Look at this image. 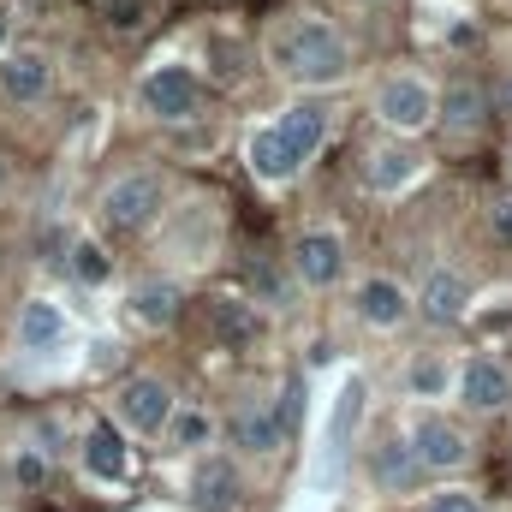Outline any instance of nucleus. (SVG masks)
<instances>
[{
    "label": "nucleus",
    "instance_id": "f257e3e1",
    "mask_svg": "<svg viewBox=\"0 0 512 512\" xmlns=\"http://www.w3.org/2000/svg\"><path fill=\"white\" fill-rule=\"evenodd\" d=\"M274 72L292 78L298 90H328V84H346L352 78V42L340 24L316 18V12H298L274 30Z\"/></svg>",
    "mask_w": 512,
    "mask_h": 512
},
{
    "label": "nucleus",
    "instance_id": "f03ea898",
    "mask_svg": "<svg viewBox=\"0 0 512 512\" xmlns=\"http://www.w3.org/2000/svg\"><path fill=\"white\" fill-rule=\"evenodd\" d=\"M364 405H370V382L364 376H346L340 393L328 399V417H322V447H316V483H340L352 447H358V429H364Z\"/></svg>",
    "mask_w": 512,
    "mask_h": 512
},
{
    "label": "nucleus",
    "instance_id": "7ed1b4c3",
    "mask_svg": "<svg viewBox=\"0 0 512 512\" xmlns=\"http://www.w3.org/2000/svg\"><path fill=\"white\" fill-rule=\"evenodd\" d=\"M435 102H441V90L429 78H417V72H387L376 84V120L387 131H399V137L435 126Z\"/></svg>",
    "mask_w": 512,
    "mask_h": 512
},
{
    "label": "nucleus",
    "instance_id": "20e7f679",
    "mask_svg": "<svg viewBox=\"0 0 512 512\" xmlns=\"http://www.w3.org/2000/svg\"><path fill=\"white\" fill-rule=\"evenodd\" d=\"M167 209V185L161 173H120L108 191H102V221L114 233H149Z\"/></svg>",
    "mask_w": 512,
    "mask_h": 512
},
{
    "label": "nucleus",
    "instance_id": "39448f33",
    "mask_svg": "<svg viewBox=\"0 0 512 512\" xmlns=\"http://www.w3.org/2000/svg\"><path fill=\"white\" fill-rule=\"evenodd\" d=\"M137 102H143L149 120H161V126H185V120H197V108H203V84H197L191 66L167 60V66H155V72L137 84Z\"/></svg>",
    "mask_w": 512,
    "mask_h": 512
},
{
    "label": "nucleus",
    "instance_id": "423d86ee",
    "mask_svg": "<svg viewBox=\"0 0 512 512\" xmlns=\"http://www.w3.org/2000/svg\"><path fill=\"white\" fill-rule=\"evenodd\" d=\"M405 441H411V453H417L423 471L453 477V471L471 465V435H465V423H453V417H441V411H417Z\"/></svg>",
    "mask_w": 512,
    "mask_h": 512
},
{
    "label": "nucleus",
    "instance_id": "0eeeda50",
    "mask_svg": "<svg viewBox=\"0 0 512 512\" xmlns=\"http://www.w3.org/2000/svg\"><path fill=\"white\" fill-rule=\"evenodd\" d=\"M471 298H477L471 274H459L453 262H435V268L423 274V286H417L411 310H423V322H435V328H453V322H465V316H471Z\"/></svg>",
    "mask_w": 512,
    "mask_h": 512
},
{
    "label": "nucleus",
    "instance_id": "6e6552de",
    "mask_svg": "<svg viewBox=\"0 0 512 512\" xmlns=\"http://www.w3.org/2000/svg\"><path fill=\"white\" fill-rule=\"evenodd\" d=\"M292 274L310 286V292H328L346 280V239L334 227H310L292 239Z\"/></svg>",
    "mask_w": 512,
    "mask_h": 512
},
{
    "label": "nucleus",
    "instance_id": "1a4fd4ad",
    "mask_svg": "<svg viewBox=\"0 0 512 512\" xmlns=\"http://www.w3.org/2000/svg\"><path fill=\"white\" fill-rule=\"evenodd\" d=\"M185 489H191V507L197 512H239L245 507V471L227 453H203L191 465V483Z\"/></svg>",
    "mask_w": 512,
    "mask_h": 512
},
{
    "label": "nucleus",
    "instance_id": "9d476101",
    "mask_svg": "<svg viewBox=\"0 0 512 512\" xmlns=\"http://www.w3.org/2000/svg\"><path fill=\"white\" fill-rule=\"evenodd\" d=\"M453 393H459L465 411L495 417V411L512 405V370L501 364V358H465V364L453 370Z\"/></svg>",
    "mask_w": 512,
    "mask_h": 512
},
{
    "label": "nucleus",
    "instance_id": "9b49d317",
    "mask_svg": "<svg viewBox=\"0 0 512 512\" xmlns=\"http://www.w3.org/2000/svg\"><path fill=\"white\" fill-rule=\"evenodd\" d=\"M173 387L161 382V376H126L120 393H114V411H120V423L137 429V435H161L167 429V417H173Z\"/></svg>",
    "mask_w": 512,
    "mask_h": 512
},
{
    "label": "nucleus",
    "instance_id": "f8f14e48",
    "mask_svg": "<svg viewBox=\"0 0 512 512\" xmlns=\"http://www.w3.org/2000/svg\"><path fill=\"white\" fill-rule=\"evenodd\" d=\"M489 114H495V96H489L483 84H471V78L447 84V90H441V102H435V126L447 131L453 143H471V137H483Z\"/></svg>",
    "mask_w": 512,
    "mask_h": 512
},
{
    "label": "nucleus",
    "instance_id": "ddd939ff",
    "mask_svg": "<svg viewBox=\"0 0 512 512\" xmlns=\"http://www.w3.org/2000/svg\"><path fill=\"white\" fill-rule=\"evenodd\" d=\"M352 310H358V322L376 328V334H393V328H405V322L417 316V310H411V292H405L393 274H370V280H358Z\"/></svg>",
    "mask_w": 512,
    "mask_h": 512
},
{
    "label": "nucleus",
    "instance_id": "4468645a",
    "mask_svg": "<svg viewBox=\"0 0 512 512\" xmlns=\"http://www.w3.org/2000/svg\"><path fill=\"white\" fill-rule=\"evenodd\" d=\"M286 435H292V423H286L280 399H245V405L233 411V447H239V453H251V459L280 453V441H286Z\"/></svg>",
    "mask_w": 512,
    "mask_h": 512
},
{
    "label": "nucleus",
    "instance_id": "2eb2a0df",
    "mask_svg": "<svg viewBox=\"0 0 512 512\" xmlns=\"http://www.w3.org/2000/svg\"><path fill=\"white\" fill-rule=\"evenodd\" d=\"M364 471H370V483H376V495H411L417 483H423V465H417V453H411V441H376L370 453H364Z\"/></svg>",
    "mask_w": 512,
    "mask_h": 512
},
{
    "label": "nucleus",
    "instance_id": "dca6fc26",
    "mask_svg": "<svg viewBox=\"0 0 512 512\" xmlns=\"http://www.w3.org/2000/svg\"><path fill=\"white\" fill-rule=\"evenodd\" d=\"M209 322H215V340H221V346H233V352H256V346H262V334H268L262 310H256L251 298H233V292L209 304Z\"/></svg>",
    "mask_w": 512,
    "mask_h": 512
},
{
    "label": "nucleus",
    "instance_id": "f3484780",
    "mask_svg": "<svg viewBox=\"0 0 512 512\" xmlns=\"http://www.w3.org/2000/svg\"><path fill=\"white\" fill-rule=\"evenodd\" d=\"M274 131H280V143H286V149H292V155H298V161L310 167V161H316V149L328 143V108L304 96V102L280 108V120H274Z\"/></svg>",
    "mask_w": 512,
    "mask_h": 512
},
{
    "label": "nucleus",
    "instance_id": "a211bd4d",
    "mask_svg": "<svg viewBox=\"0 0 512 512\" xmlns=\"http://www.w3.org/2000/svg\"><path fill=\"white\" fill-rule=\"evenodd\" d=\"M417 179H423V155H411V149H399V143H382V149L364 155V185H370L376 197H399V191H411Z\"/></svg>",
    "mask_w": 512,
    "mask_h": 512
},
{
    "label": "nucleus",
    "instance_id": "6ab92c4d",
    "mask_svg": "<svg viewBox=\"0 0 512 512\" xmlns=\"http://www.w3.org/2000/svg\"><path fill=\"white\" fill-rule=\"evenodd\" d=\"M48 84H54V66H48V54H36V48H18V54H6L0 60V96L6 102H42L48 96Z\"/></svg>",
    "mask_w": 512,
    "mask_h": 512
},
{
    "label": "nucleus",
    "instance_id": "aec40b11",
    "mask_svg": "<svg viewBox=\"0 0 512 512\" xmlns=\"http://www.w3.org/2000/svg\"><path fill=\"white\" fill-rule=\"evenodd\" d=\"M245 161H251V173L262 179V185H292L298 173H304V161L280 143V131L274 126H256L251 143H245Z\"/></svg>",
    "mask_w": 512,
    "mask_h": 512
},
{
    "label": "nucleus",
    "instance_id": "412c9836",
    "mask_svg": "<svg viewBox=\"0 0 512 512\" xmlns=\"http://www.w3.org/2000/svg\"><path fill=\"white\" fill-rule=\"evenodd\" d=\"M179 304H185V286L179 280H137L131 286V316L143 328H173L179 322Z\"/></svg>",
    "mask_w": 512,
    "mask_h": 512
},
{
    "label": "nucleus",
    "instance_id": "4be33fe9",
    "mask_svg": "<svg viewBox=\"0 0 512 512\" xmlns=\"http://www.w3.org/2000/svg\"><path fill=\"white\" fill-rule=\"evenodd\" d=\"M60 340H66V316H60V304L30 298V304L18 310V346H24V352H54Z\"/></svg>",
    "mask_w": 512,
    "mask_h": 512
},
{
    "label": "nucleus",
    "instance_id": "5701e85b",
    "mask_svg": "<svg viewBox=\"0 0 512 512\" xmlns=\"http://www.w3.org/2000/svg\"><path fill=\"white\" fill-rule=\"evenodd\" d=\"M84 471L102 477V483L126 477V435L114 423H90V435H84Z\"/></svg>",
    "mask_w": 512,
    "mask_h": 512
},
{
    "label": "nucleus",
    "instance_id": "b1692460",
    "mask_svg": "<svg viewBox=\"0 0 512 512\" xmlns=\"http://www.w3.org/2000/svg\"><path fill=\"white\" fill-rule=\"evenodd\" d=\"M405 393H411V399H447V393H453V364H447L441 352H417V358L405 364Z\"/></svg>",
    "mask_w": 512,
    "mask_h": 512
},
{
    "label": "nucleus",
    "instance_id": "393cba45",
    "mask_svg": "<svg viewBox=\"0 0 512 512\" xmlns=\"http://www.w3.org/2000/svg\"><path fill=\"white\" fill-rule=\"evenodd\" d=\"M167 435H173V447H191V453H203L209 441H215V417L209 411H197V405H173V417H167Z\"/></svg>",
    "mask_w": 512,
    "mask_h": 512
},
{
    "label": "nucleus",
    "instance_id": "a878e982",
    "mask_svg": "<svg viewBox=\"0 0 512 512\" xmlns=\"http://www.w3.org/2000/svg\"><path fill=\"white\" fill-rule=\"evenodd\" d=\"M66 262H72V274H78L84 286H102V280L114 274V262H108V251H102L96 239H78V245H72V256H66Z\"/></svg>",
    "mask_w": 512,
    "mask_h": 512
},
{
    "label": "nucleus",
    "instance_id": "bb28decb",
    "mask_svg": "<svg viewBox=\"0 0 512 512\" xmlns=\"http://www.w3.org/2000/svg\"><path fill=\"white\" fill-rule=\"evenodd\" d=\"M423 512H489L471 489H435L429 501H423Z\"/></svg>",
    "mask_w": 512,
    "mask_h": 512
},
{
    "label": "nucleus",
    "instance_id": "cd10ccee",
    "mask_svg": "<svg viewBox=\"0 0 512 512\" xmlns=\"http://www.w3.org/2000/svg\"><path fill=\"white\" fill-rule=\"evenodd\" d=\"M42 477H48V453H18V483L36 489Z\"/></svg>",
    "mask_w": 512,
    "mask_h": 512
},
{
    "label": "nucleus",
    "instance_id": "c85d7f7f",
    "mask_svg": "<svg viewBox=\"0 0 512 512\" xmlns=\"http://www.w3.org/2000/svg\"><path fill=\"white\" fill-rule=\"evenodd\" d=\"M495 233H501V245H512V197L495 203Z\"/></svg>",
    "mask_w": 512,
    "mask_h": 512
},
{
    "label": "nucleus",
    "instance_id": "c756f323",
    "mask_svg": "<svg viewBox=\"0 0 512 512\" xmlns=\"http://www.w3.org/2000/svg\"><path fill=\"white\" fill-rule=\"evenodd\" d=\"M495 114H507V120H512V72H507V84L495 90Z\"/></svg>",
    "mask_w": 512,
    "mask_h": 512
},
{
    "label": "nucleus",
    "instance_id": "7c9ffc66",
    "mask_svg": "<svg viewBox=\"0 0 512 512\" xmlns=\"http://www.w3.org/2000/svg\"><path fill=\"white\" fill-rule=\"evenodd\" d=\"M0 42H6V18H0Z\"/></svg>",
    "mask_w": 512,
    "mask_h": 512
},
{
    "label": "nucleus",
    "instance_id": "2f4dec72",
    "mask_svg": "<svg viewBox=\"0 0 512 512\" xmlns=\"http://www.w3.org/2000/svg\"><path fill=\"white\" fill-rule=\"evenodd\" d=\"M0 185H6V161H0Z\"/></svg>",
    "mask_w": 512,
    "mask_h": 512
}]
</instances>
